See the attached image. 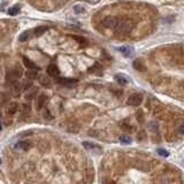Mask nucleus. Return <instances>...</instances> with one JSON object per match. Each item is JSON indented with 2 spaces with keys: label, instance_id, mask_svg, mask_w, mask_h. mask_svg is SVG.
<instances>
[{
  "label": "nucleus",
  "instance_id": "1",
  "mask_svg": "<svg viewBox=\"0 0 184 184\" xmlns=\"http://www.w3.org/2000/svg\"><path fill=\"white\" fill-rule=\"evenodd\" d=\"M133 28V24L131 21H128V20H118L116 25H115V31L118 34L121 35H124V34H129Z\"/></svg>",
  "mask_w": 184,
  "mask_h": 184
},
{
  "label": "nucleus",
  "instance_id": "2",
  "mask_svg": "<svg viewBox=\"0 0 184 184\" xmlns=\"http://www.w3.org/2000/svg\"><path fill=\"white\" fill-rule=\"evenodd\" d=\"M22 76V69L20 66H15L13 69H9L6 74V81L9 83H13L17 78H20Z\"/></svg>",
  "mask_w": 184,
  "mask_h": 184
},
{
  "label": "nucleus",
  "instance_id": "3",
  "mask_svg": "<svg viewBox=\"0 0 184 184\" xmlns=\"http://www.w3.org/2000/svg\"><path fill=\"white\" fill-rule=\"evenodd\" d=\"M142 101H143V96H142L140 93H133L131 96L128 98L127 104H128L129 106L137 107V106H139L140 104H142Z\"/></svg>",
  "mask_w": 184,
  "mask_h": 184
},
{
  "label": "nucleus",
  "instance_id": "4",
  "mask_svg": "<svg viewBox=\"0 0 184 184\" xmlns=\"http://www.w3.org/2000/svg\"><path fill=\"white\" fill-rule=\"evenodd\" d=\"M118 19L115 17V16H107L105 17L103 21H101V24H103L105 28H108V29H114L116 23H118Z\"/></svg>",
  "mask_w": 184,
  "mask_h": 184
},
{
  "label": "nucleus",
  "instance_id": "5",
  "mask_svg": "<svg viewBox=\"0 0 184 184\" xmlns=\"http://www.w3.org/2000/svg\"><path fill=\"white\" fill-rule=\"evenodd\" d=\"M46 101H47V96L44 95V93H42V95H39V96L37 97L36 99V110H43L45 107V105H46Z\"/></svg>",
  "mask_w": 184,
  "mask_h": 184
},
{
  "label": "nucleus",
  "instance_id": "6",
  "mask_svg": "<svg viewBox=\"0 0 184 184\" xmlns=\"http://www.w3.org/2000/svg\"><path fill=\"white\" fill-rule=\"evenodd\" d=\"M37 93H38V88L31 86L30 89H28V90H27V93H25L24 98H25V100L30 101V100H32V99H35V98H36Z\"/></svg>",
  "mask_w": 184,
  "mask_h": 184
},
{
  "label": "nucleus",
  "instance_id": "7",
  "mask_svg": "<svg viewBox=\"0 0 184 184\" xmlns=\"http://www.w3.org/2000/svg\"><path fill=\"white\" fill-rule=\"evenodd\" d=\"M114 78L116 80L118 83L122 84V85H125V84L130 83V77L127 76V75H124V74H116V75L114 76Z\"/></svg>",
  "mask_w": 184,
  "mask_h": 184
},
{
  "label": "nucleus",
  "instance_id": "8",
  "mask_svg": "<svg viewBox=\"0 0 184 184\" xmlns=\"http://www.w3.org/2000/svg\"><path fill=\"white\" fill-rule=\"evenodd\" d=\"M17 110H19V105H17V103L13 101V103H10L7 106V110H6V112H7L8 115H14Z\"/></svg>",
  "mask_w": 184,
  "mask_h": 184
},
{
  "label": "nucleus",
  "instance_id": "9",
  "mask_svg": "<svg viewBox=\"0 0 184 184\" xmlns=\"http://www.w3.org/2000/svg\"><path fill=\"white\" fill-rule=\"evenodd\" d=\"M15 148L17 150H22V151H28L30 148V143L27 140H22V142H19L15 144Z\"/></svg>",
  "mask_w": 184,
  "mask_h": 184
},
{
  "label": "nucleus",
  "instance_id": "10",
  "mask_svg": "<svg viewBox=\"0 0 184 184\" xmlns=\"http://www.w3.org/2000/svg\"><path fill=\"white\" fill-rule=\"evenodd\" d=\"M118 51L121 52L124 57H130L133 53V48L131 46H122V47H118Z\"/></svg>",
  "mask_w": 184,
  "mask_h": 184
},
{
  "label": "nucleus",
  "instance_id": "11",
  "mask_svg": "<svg viewBox=\"0 0 184 184\" xmlns=\"http://www.w3.org/2000/svg\"><path fill=\"white\" fill-rule=\"evenodd\" d=\"M47 74H48L50 76H58L60 74V70L55 65L52 63V65H50V66L47 67Z\"/></svg>",
  "mask_w": 184,
  "mask_h": 184
},
{
  "label": "nucleus",
  "instance_id": "12",
  "mask_svg": "<svg viewBox=\"0 0 184 184\" xmlns=\"http://www.w3.org/2000/svg\"><path fill=\"white\" fill-rule=\"evenodd\" d=\"M58 81L60 84L66 85V86H72L75 83H77V80H75V78H59Z\"/></svg>",
  "mask_w": 184,
  "mask_h": 184
},
{
  "label": "nucleus",
  "instance_id": "13",
  "mask_svg": "<svg viewBox=\"0 0 184 184\" xmlns=\"http://www.w3.org/2000/svg\"><path fill=\"white\" fill-rule=\"evenodd\" d=\"M25 76H27V80H29V81H35L37 77H38L37 69H28V72L25 73Z\"/></svg>",
  "mask_w": 184,
  "mask_h": 184
},
{
  "label": "nucleus",
  "instance_id": "14",
  "mask_svg": "<svg viewBox=\"0 0 184 184\" xmlns=\"http://www.w3.org/2000/svg\"><path fill=\"white\" fill-rule=\"evenodd\" d=\"M23 62H24V65H25V67L28 68V69H37L38 70V67H37V65L34 62V61H31L30 59H28V58H23Z\"/></svg>",
  "mask_w": 184,
  "mask_h": 184
},
{
  "label": "nucleus",
  "instance_id": "15",
  "mask_svg": "<svg viewBox=\"0 0 184 184\" xmlns=\"http://www.w3.org/2000/svg\"><path fill=\"white\" fill-rule=\"evenodd\" d=\"M47 30H48L47 27H45V25H40V27H37L36 29L34 30V32H35V36L36 37H40L42 35H44Z\"/></svg>",
  "mask_w": 184,
  "mask_h": 184
},
{
  "label": "nucleus",
  "instance_id": "16",
  "mask_svg": "<svg viewBox=\"0 0 184 184\" xmlns=\"http://www.w3.org/2000/svg\"><path fill=\"white\" fill-rule=\"evenodd\" d=\"M38 81H39V83H40V84H42L43 86H46V88L51 85V80H50L48 77H46L45 75H40V76H39V80H38Z\"/></svg>",
  "mask_w": 184,
  "mask_h": 184
},
{
  "label": "nucleus",
  "instance_id": "17",
  "mask_svg": "<svg viewBox=\"0 0 184 184\" xmlns=\"http://www.w3.org/2000/svg\"><path fill=\"white\" fill-rule=\"evenodd\" d=\"M9 100V96L6 92H0V106H5Z\"/></svg>",
  "mask_w": 184,
  "mask_h": 184
},
{
  "label": "nucleus",
  "instance_id": "18",
  "mask_svg": "<svg viewBox=\"0 0 184 184\" xmlns=\"http://www.w3.org/2000/svg\"><path fill=\"white\" fill-rule=\"evenodd\" d=\"M12 91L14 92L15 95H19L21 91H22V89H21V83H19V82H13V84H12Z\"/></svg>",
  "mask_w": 184,
  "mask_h": 184
},
{
  "label": "nucleus",
  "instance_id": "19",
  "mask_svg": "<svg viewBox=\"0 0 184 184\" xmlns=\"http://www.w3.org/2000/svg\"><path fill=\"white\" fill-rule=\"evenodd\" d=\"M90 73H93L96 74V75H101L103 74V69H101V67L99 63H95V66L92 67V68H90Z\"/></svg>",
  "mask_w": 184,
  "mask_h": 184
},
{
  "label": "nucleus",
  "instance_id": "20",
  "mask_svg": "<svg viewBox=\"0 0 184 184\" xmlns=\"http://www.w3.org/2000/svg\"><path fill=\"white\" fill-rule=\"evenodd\" d=\"M133 66L135 69H137V70H140V72H144L145 70V66L143 65V62L140 61V60H135L133 63Z\"/></svg>",
  "mask_w": 184,
  "mask_h": 184
},
{
  "label": "nucleus",
  "instance_id": "21",
  "mask_svg": "<svg viewBox=\"0 0 184 184\" xmlns=\"http://www.w3.org/2000/svg\"><path fill=\"white\" fill-rule=\"evenodd\" d=\"M29 37H30V31H24V32H22V34L19 36V42L24 43V42H27V40L29 39Z\"/></svg>",
  "mask_w": 184,
  "mask_h": 184
},
{
  "label": "nucleus",
  "instance_id": "22",
  "mask_svg": "<svg viewBox=\"0 0 184 184\" xmlns=\"http://www.w3.org/2000/svg\"><path fill=\"white\" fill-rule=\"evenodd\" d=\"M83 146L85 147V148H88V150H100V147L96 145V144H93V143H89V142H83Z\"/></svg>",
  "mask_w": 184,
  "mask_h": 184
},
{
  "label": "nucleus",
  "instance_id": "23",
  "mask_svg": "<svg viewBox=\"0 0 184 184\" xmlns=\"http://www.w3.org/2000/svg\"><path fill=\"white\" fill-rule=\"evenodd\" d=\"M19 12H20V6H19V5H15V6H13L12 8H9L8 14L12 15V16H15V15L19 14Z\"/></svg>",
  "mask_w": 184,
  "mask_h": 184
},
{
  "label": "nucleus",
  "instance_id": "24",
  "mask_svg": "<svg viewBox=\"0 0 184 184\" xmlns=\"http://www.w3.org/2000/svg\"><path fill=\"white\" fill-rule=\"evenodd\" d=\"M31 82L32 81L28 82V80H27V81H23L22 83H21V89H22V91H27L28 89H30L32 86V83H31Z\"/></svg>",
  "mask_w": 184,
  "mask_h": 184
},
{
  "label": "nucleus",
  "instance_id": "25",
  "mask_svg": "<svg viewBox=\"0 0 184 184\" xmlns=\"http://www.w3.org/2000/svg\"><path fill=\"white\" fill-rule=\"evenodd\" d=\"M158 154L163 156V158H167V156H169V152L168 151H166V150H163V148H158Z\"/></svg>",
  "mask_w": 184,
  "mask_h": 184
},
{
  "label": "nucleus",
  "instance_id": "26",
  "mask_svg": "<svg viewBox=\"0 0 184 184\" xmlns=\"http://www.w3.org/2000/svg\"><path fill=\"white\" fill-rule=\"evenodd\" d=\"M120 142H122L123 144H130L131 138L129 136H120Z\"/></svg>",
  "mask_w": 184,
  "mask_h": 184
},
{
  "label": "nucleus",
  "instance_id": "27",
  "mask_svg": "<svg viewBox=\"0 0 184 184\" xmlns=\"http://www.w3.org/2000/svg\"><path fill=\"white\" fill-rule=\"evenodd\" d=\"M73 38L75 40H77L81 45H86V39L83 38V37H78V36H73Z\"/></svg>",
  "mask_w": 184,
  "mask_h": 184
},
{
  "label": "nucleus",
  "instance_id": "28",
  "mask_svg": "<svg viewBox=\"0 0 184 184\" xmlns=\"http://www.w3.org/2000/svg\"><path fill=\"white\" fill-rule=\"evenodd\" d=\"M85 9H84V7L83 6H80V5H76V6H74V12L76 13V14H81V13H83Z\"/></svg>",
  "mask_w": 184,
  "mask_h": 184
},
{
  "label": "nucleus",
  "instance_id": "29",
  "mask_svg": "<svg viewBox=\"0 0 184 184\" xmlns=\"http://www.w3.org/2000/svg\"><path fill=\"white\" fill-rule=\"evenodd\" d=\"M21 110H22L23 113H30V110H31V107H30L29 104H23L22 107H21Z\"/></svg>",
  "mask_w": 184,
  "mask_h": 184
},
{
  "label": "nucleus",
  "instance_id": "30",
  "mask_svg": "<svg viewBox=\"0 0 184 184\" xmlns=\"http://www.w3.org/2000/svg\"><path fill=\"white\" fill-rule=\"evenodd\" d=\"M44 118H48V120H51V118H52L51 114H50V112H48L47 110H46L44 112Z\"/></svg>",
  "mask_w": 184,
  "mask_h": 184
},
{
  "label": "nucleus",
  "instance_id": "31",
  "mask_svg": "<svg viewBox=\"0 0 184 184\" xmlns=\"http://www.w3.org/2000/svg\"><path fill=\"white\" fill-rule=\"evenodd\" d=\"M84 1H86L89 4H92V5H96V4H98L100 0H84Z\"/></svg>",
  "mask_w": 184,
  "mask_h": 184
},
{
  "label": "nucleus",
  "instance_id": "32",
  "mask_svg": "<svg viewBox=\"0 0 184 184\" xmlns=\"http://www.w3.org/2000/svg\"><path fill=\"white\" fill-rule=\"evenodd\" d=\"M1 129H2V127H1V123H0V130H1Z\"/></svg>",
  "mask_w": 184,
  "mask_h": 184
},
{
  "label": "nucleus",
  "instance_id": "33",
  "mask_svg": "<svg viewBox=\"0 0 184 184\" xmlns=\"http://www.w3.org/2000/svg\"><path fill=\"white\" fill-rule=\"evenodd\" d=\"M0 116H1V112H0Z\"/></svg>",
  "mask_w": 184,
  "mask_h": 184
},
{
  "label": "nucleus",
  "instance_id": "34",
  "mask_svg": "<svg viewBox=\"0 0 184 184\" xmlns=\"http://www.w3.org/2000/svg\"><path fill=\"white\" fill-rule=\"evenodd\" d=\"M0 163H1V160H0Z\"/></svg>",
  "mask_w": 184,
  "mask_h": 184
}]
</instances>
